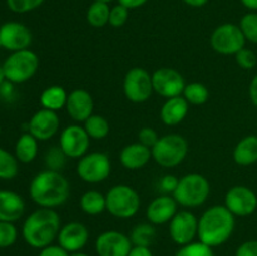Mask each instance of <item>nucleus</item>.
I'll return each instance as SVG.
<instances>
[{"instance_id": "obj_1", "label": "nucleus", "mask_w": 257, "mask_h": 256, "mask_svg": "<svg viewBox=\"0 0 257 256\" xmlns=\"http://www.w3.org/2000/svg\"><path fill=\"white\" fill-rule=\"evenodd\" d=\"M70 195V183L59 171L44 170L33 177L29 196L39 207L55 208L64 205Z\"/></svg>"}, {"instance_id": "obj_2", "label": "nucleus", "mask_w": 257, "mask_h": 256, "mask_svg": "<svg viewBox=\"0 0 257 256\" xmlns=\"http://www.w3.org/2000/svg\"><path fill=\"white\" fill-rule=\"evenodd\" d=\"M62 228L60 216L54 208L40 207L30 213L23 223L22 235L25 242L33 248L53 245Z\"/></svg>"}, {"instance_id": "obj_3", "label": "nucleus", "mask_w": 257, "mask_h": 256, "mask_svg": "<svg viewBox=\"0 0 257 256\" xmlns=\"http://www.w3.org/2000/svg\"><path fill=\"white\" fill-rule=\"evenodd\" d=\"M236 216L225 205H215L198 218V241L210 247L227 242L236 227Z\"/></svg>"}, {"instance_id": "obj_4", "label": "nucleus", "mask_w": 257, "mask_h": 256, "mask_svg": "<svg viewBox=\"0 0 257 256\" xmlns=\"http://www.w3.org/2000/svg\"><path fill=\"white\" fill-rule=\"evenodd\" d=\"M210 193L211 185L207 178L201 173L193 172L180 178L172 196L182 207L195 208L202 206L208 200Z\"/></svg>"}, {"instance_id": "obj_5", "label": "nucleus", "mask_w": 257, "mask_h": 256, "mask_svg": "<svg viewBox=\"0 0 257 256\" xmlns=\"http://www.w3.org/2000/svg\"><path fill=\"white\" fill-rule=\"evenodd\" d=\"M152 160L161 167L173 168L181 165L188 155V142L178 133H170L160 137L151 148Z\"/></svg>"}, {"instance_id": "obj_6", "label": "nucleus", "mask_w": 257, "mask_h": 256, "mask_svg": "<svg viewBox=\"0 0 257 256\" xmlns=\"http://www.w3.org/2000/svg\"><path fill=\"white\" fill-rule=\"evenodd\" d=\"M107 211L115 218L128 220L138 213L141 208L140 193L128 185H115L105 195Z\"/></svg>"}, {"instance_id": "obj_7", "label": "nucleus", "mask_w": 257, "mask_h": 256, "mask_svg": "<svg viewBox=\"0 0 257 256\" xmlns=\"http://www.w3.org/2000/svg\"><path fill=\"white\" fill-rule=\"evenodd\" d=\"M39 57L30 49L13 52L3 63L5 79L13 84L28 82L39 69Z\"/></svg>"}, {"instance_id": "obj_8", "label": "nucleus", "mask_w": 257, "mask_h": 256, "mask_svg": "<svg viewBox=\"0 0 257 256\" xmlns=\"http://www.w3.org/2000/svg\"><path fill=\"white\" fill-rule=\"evenodd\" d=\"M210 44L218 54L235 55L245 48L246 38L238 25L225 23L213 30L210 38Z\"/></svg>"}, {"instance_id": "obj_9", "label": "nucleus", "mask_w": 257, "mask_h": 256, "mask_svg": "<svg viewBox=\"0 0 257 256\" xmlns=\"http://www.w3.org/2000/svg\"><path fill=\"white\" fill-rule=\"evenodd\" d=\"M112 172L109 156L104 152H89L78 160L77 173L87 183H100Z\"/></svg>"}, {"instance_id": "obj_10", "label": "nucleus", "mask_w": 257, "mask_h": 256, "mask_svg": "<svg viewBox=\"0 0 257 256\" xmlns=\"http://www.w3.org/2000/svg\"><path fill=\"white\" fill-rule=\"evenodd\" d=\"M123 93L132 103H145L153 93L152 74L145 68L135 67L128 70L123 79Z\"/></svg>"}, {"instance_id": "obj_11", "label": "nucleus", "mask_w": 257, "mask_h": 256, "mask_svg": "<svg viewBox=\"0 0 257 256\" xmlns=\"http://www.w3.org/2000/svg\"><path fill=\"white\" fill-rule=\"evenodd\" d=\"M89 146L90 137L83 125L69 124L60 132L59 147L68 158L79 160L87 155Z\"/></svg>"}, {"instance_id": "obj_12", "label": "nucleus", "mask_w": 257, "mask_h": 256, "mask_svg": "<svg viewBox=\"0 0 257 256\" xmlns=\"http://www.w3.org/2000/svg\"><path fill=\"white\" fill-rule=\"evenodd\" d=\"M170 236L178 246H185L195 241L198 235V218L190 210L178 211L170 221Z\"/></svg>"}, {"instance_id": "obj_13", "label": "nucleus", "mask_w": 257, "mask_h": 256, "mask_svg": "<svg viewBox=\"0 0 257 256\" xmlns=\"http://www.w3.org/2000/svg\"><path fill=\"white\" fill-rule=\"evenodd\" d=\"M152 84L153 92L166 99L182 95L186 87L182 74L178 70L167 67L160 68L152 73Z\"/></svg>"}, {"instance_id": "obj_14", "label": "nucleus", "mask_w": 257, "mask_h": 256, "mask_svg": "<svg viewBox=\"0 0 257 256\" xmlns=\"http://www.w3.org/2000/svg\"><path fill=\"white\" fill-rule=\"evenodd\" d=\"M225 206L235 216L246 217L257 210V195L247 186H233L226 192Z\"/></svg>"}, {"instance_id": "obj_15", "label": "nucleus", "mask_w": 257, "mask_h": 256, "mask_svg": "<svg viewBox=\"0 0 257 256\" xmlns=\"http://www.w3.org/2000/svg\"><path fill=\"white\" fill-rule=\"evenodd\" d=\"M133 247L130 236L117 230H108L95 238L94 248L98 256H128Z\"/></svg>"}, {"instance_id": "obj_16", "label": "nucleus", "mask_w": 257, "mask_h": 256, "mask_svg": "<svg viewBox=\"0 0 257 256\" xmlns=\"http://www.w3.org/2000/svg\"><path fill=\"white\" fill-rule=\"evenodd\" d=\"M60 128V119L57 112L42 109L37 110L28 122V132L37 138L39 142L49 141L54 137Z\"/></svg>"}, {"instance_id": "obj_17", "label": "nucleus", "mask_w": 257, "mask_h": 256, "mask_svg": "<svg viewBox=\"0 0 257 256\" xmlns=\"http://www.w3.org/2000/svg\"><path fill=\"white\" fill-rule=\"evenodd\" d=\"M33 35L29 28L19 22H8L0 27V43L9 52L29 49Z\"/></svg>"}, {"instance_id": "obj_18", "label": "nucleus", "mask_w": 257, "mask_h": 256, "mask_svg": "<svg viewBox=\"0 0 257 256\" xmlns=\"http://www.w3.org/2000/svg\"><path fill=\"white\" fill-rule=\"evenodd\" d=\"M89 230L87 226L78 221L65 223L62 226L58 235V245L64 248L67 252L73 253L82 251L89 241Z\"/></svg>"}, {"instance_id": "obj_19", "label": "nucleus", "mask_w": 257, "mask_h": 256, "mask_svg": "<svg viewBox=\"0 0 257 256\" xmlns=\"http://www.w3.org/2000/svg\"><path fill=\"white\" fill-rule=\"evenodd\" d=\"M68 115L77 123H84L94 110V100L88 90L78 88L68 94L67 105Z\"/></svg>"}, {"instance_id": "obj_20", "label": "nucleus", "mask_w": 257, "mask_h": 256, "mask_svg": "<svg viewBox=\"0 0 257 256\" xmlns=\"http://www.w3.org/2000/svg\"><path fill=\"white\" fill-rule=\"evenodd\" d=\"M178 203L173 198V196L162 195L153 198L147 206L146 210V217L148 222L152 225H165L170 223L173 216L178 212Z\"/></svg>"}, {"instance_id": "obj_21", "label": "nucleus", "mask_w": 257, "mask_h": 256, "mask_svg": "<svg viewBox=\"0 0 257 256\" xmlns=\"http://www.w3.org/2000/svg\"><path fill=\"white\" fill-rule=\"evenodd\" d=\"M25 201L19 193L9 190L0 191V221L17 222L24 216Z\"/></svg>"}, {"instance_id": "obj_22", "label": "nucleus", "mask_w": 257, "mask_h": 256, "mask_svg": "<svg viewBox=\"0 0 257 256\" xmlns=\"http://www.w3.org/2000/svg\"><path fill=\"white\" fill-rule=\"evenodd\" d=\"M152 158V151L142 143L136 142L124 146L119 153L120 165L131 171H137L145 167Z\"/></svg>"}, {"instance_id": "obj_23", "label": "nucleus", "mask_w": 257, "mask_h": 256, "mask_svg": "<svg viewBox=\"0 0 257 256\" xmlns=\"http://www.w3.org/2000/svg\"><path fill=\"white\" fill-rule=\"evenodd\" d=\"M188 110H190V103L183 98V95L168 98L161 108V120L163 122V124L173 127L185 120L188 114Z\"/></svg>"}, {"instance_id": "obj_24", "label": "nucleus", "mask_w": 257, "mask_h": 256, "mask_svg": "<svg viewBox=\"0 0 257 256\" xmlns=\"http://www.w3.org/2000/svg\"><path fill=\"white\" fill-rule=\"evenodd\" d=\"M233 161L240 166H251L257 162V136L248 135L241 138L233 148Z\"/></svg>"}, {"instance_id": "obj_25", "label": "nucleus", "mask_w": 257, "mask_h": 256, "mask_svg": "<svg viewBox=\"0 0 257 256\" xmlns=\"http://www.w3.org/2000/svg\"><path fill=\"white\" fill-rule=\"evenodd\" d=\"M68 93L62 85H50L47 87L40 94V104L45 109L58 112L67 105Z\"/></svg>"}, {"instance_id": "obj_26", "label": "nucleus", "mask_w": 257, "mask_h": 256, "mask_svg": "<svg viewBox=\"0 0 257 256\" xmlns=\"http://www.w3.org/2000/svg\"><path fill=\"white\" fill-rule=\"evenodd\" d=\"M38 142L39 141L29 132L23 133L15 143L14 155L17 160L22 163L33 162L38 156Z\"/></svg>"}, {"instance_id": "obj_27", "label": "nucleus", "mask_w": 257, "mask_h": 256, "mask_svg": "<svg viewBox=\"0 0 257 256\" xmlns=\"http://www.w3.org/2000/svg\"><path fill=\"white\" fill-rule=\"evenodd\" d=\"M80 210L89 216H97L107 211L105 195L97 190L85 191L79 200Z\"/></svg>"}, {"instance_id": "obj_28", "label": "nucleus", "mask_w": 257, "mask_h": 256, "mask_svg": "<svg viewBox=\"0 0 257 256\" xmlns=\"http://www.w3.org/2000/svg\"><path fill=\"white\" fill-rule=\"evenodd\" d=\"M83 127L90 140H104L110 132V125L107 118L100 114H94V113L83 123Z\"/></svg>"}, {"instance_id": "obj_29", "label": "nucleus", "mask_w": 257, "mask_h": 256, "mask_svg": "<svg viewBox=\"0 0 257 256\" xmlns=\"http://www.w3.org/2000/svg\"><path fill=\"white\" fill-rule=\"evenodd\" d=\"M155 225L152 223H138L131 231L130 238L132 241L133 246H142V247H151L156 240Z\"/></svg>"}, {"instance_id": "obj_30", "label": "nucleus", "mask_w": 257, "mask_h": 256, "mask_svg": "<svg viewBox=\"0 0 257 256\" xmlns=\"http://www.w3.org/2000/svg\"><path fill=\"white\" fill-rule=\"evenodd\" d=\"M110 8L108 3L93 2L87 10V22L93 28H103L109 23Z\"/></svg>"}, {"instance_id": "obj_31", "label": "nucleus", "mask_w": 257, "mask_h": 256, "mask_svg": "<svg viewBox=\"0 0 257 256\" xmlns=\"http://www.w3.org/2000/svg\"><path fill=\"white\" fill-rule=\"evenodd\" d=\"M182 95L190 104L202 105L210 98V90L202 83L193 82L190 84H186Z\"/></svg>"}, {"instance_id": "obj_32", "label": "nucleus", "mask_w": 257, "mask_h": 256, "mask_svg": "<svg viewBox=\"0 0 257 256\" xmlns=\"http://www.w3.org/2000/svg\"><path fill=\"white\" fill-rule=\"evenodd\" d=\"M19 172V161L15 155L0 147V178L2 180H13Z\"/></svg>"}, {"instance_id": "obj_33", "label": "nucleus", "mask_w": 257, "mask_h": 256, "mask_svg": "<svg viewBox=\"0 0 257 256\" xmlns=\"http://www.w3.org/2000/svg\"><path fill=\"white\" fill-rule=\"evenodd\" d=\"M67 156L65 153L63 152L62 148L58 146H53L50 147L49 150L47 151L44 157V162L45 166H47L48 170H53V171H62L64 168L65 162H67Z\"/></svg>"}, {"instance_id": "obj_34", "label": "nucleus", "mask_w": 257, "mask_h": 256, "mask_svg": "<svg viewBox=\"0 0 257 256\" xmlns=\"http://www.w3.org/2000/svg\"><path fill=\"white\" fill-rule=\"evenodd\" d=\"M246 38V42L257 44V13L250 12L243 15L238 24Z\"/></svg>"}, {"instance_id": "obj_35", "label": "nucleus", "mask_w": 257, "mask_h": 256, "mask_svg": "<svg viewBox=\"0 0 257 256\" xmlns=\"http://www.w3.org/2000/svg\"><path fill=\"white\" fill-rule=\"evenodd\" d=\"M175 256H215L213 248L201 241H193L185 246H180Z\"/></svg>"}, {"instance_id": "obj_36", "label": "nucleus", "mask_w": 257, "mask_h": 256, "mask_svg": "<svg viewBox=\"0 0 257 256\" xmlns=\"http://www.w3.org/2000/svg\"><path fill=\"white\" fill-rule=\"evenodd\" d=\"M18 240V230L13 222L0 221V248L14 245Z\"/></svg>"}, {"instance_id": "obj_37", "label": "nucleus", "mask_w": 257, "mask_h": 256, "mask_svg": "<svg viewBox=\"0 0 257 256\" xmlns=\"http://www.w3.org/2000/svg\"><path fill=\"white\" fill-rule=\"evenodd\" d=\"M44 2L45 0H7V5L12 12L24 14L38 9Z\"/></svg>"}, {"instance_id": "obj_38", "label": "nucleus", "mask_w": 257, "mask_h": 256, "mask_svg": "<svg viewBox=\"0 0 257 256\" xmlns=\"http://www.w3.org/2000/svg\"><path fill=\"white\" fill-rule=\"evenodd\" d=\"M236 63L240 68L245 70H251L256 67L257 64V55L253 50L248 49V48H243L241 49L237 54H235Z\"/></svg>"}, {"instance_id": "obj_39", "label": "nucleus", "mask_w": 257, "mask_h": 256, "mask_svg": "<svg viewBox=\"0 0 257 256\" xmlns=\"http://www.w3.org/2000/svg\"><path fill=\"white\" fill-rule=\"evenodd\" d=\"M128 18H130V9H127L123 5L117 4L110 8L109 23L108 24L112 25L113 28H120L127 23Z\"/></svg>"}, {"instance_id": "obj_40", "label": "nucleus", "mask_w": 257, "mask_h": 256, "mask_svg": "<svg viewBox=\"0 0 257 256\" xmlns=\"http://www.w3.org/2000/svg\"><path fill=\"white\" fill-rule=\"evenodd\" d=\"M158 140H160V136H158L157 131L153 130L152 127H143L138 132V142L148 148H152Z\"/></svg>"}, {"instance_id": "obj_41", "label": "nucleus", "mask_w": 257, "mask_h": 256, "mask_svg": "<svg viewBox=\"0 0 257 256\" xmlns=\"http://www.w3.org/2000/svg\"><path fill=\"white\" fill-rule=\"evenodd\" d=\"M178 181L180 178L176 177L175 175H165L160 180V187L162 190V192H165V195H173L175 190L177 188Z\"/></svg>"}, {"instance_id": "obj_42", "label": "nucleus", "mask_w": 257, "mask_h": 256, "mask_svg": "<svg viewBox=\"0 0 257 256\" xmlns=\"http://www.w3.org/2000/svg\"><path fill=\"white\" fill-rule=\"evenodd\" d=\"M235 256H257V240H248L241 243Z\"/></svg>"}, {"instance_id": "obj_43", "label": "nucleus", "mask_w": 257, "mask_h": 256, "mask_svg": "<svg viewBox=\"0 0 257 256\" xmlns=\"http://www.w3.org/2000/svg\"><path fill=\"white\" fill-rule=\"evenodd\" d=\"M38 256H70V253L67 252L63 247H60L59 245H49L42 248Z\"/></svg>"}, {"instance_id": "obj_44", "label": "nucleus", "mask_w": 257, "mask_h": 256, "mask_svg": "<svg viewBox=\"0 0 257 256\" xmlns=\"http://www.w3.org/2000/svg\"><path fill=\"white\" fill-rule=\"evenodd\" d=\"M0 95L2 98H5V99H10L14 95V87H13V83L5 80L2 85H0Z\"/></svg>"}, {"instance_id": "obj_45", "label": "nucleus", "mask_w": 257, "mask_h": 256, "mask_svg": "<svg viewBox=\"0 0 257 256\" xmlns=\"http://www.w3.org/2000/svg\"><path fill=\"white\" fill-rule=\"evenodd\" d=\"M147 2L148 0H118V4L123 5V7H125L127 9L132 10L143 7Z\"/></svg>"}, {"instance_id": "obj_46", "label": "nucleus", "mask_w": 257, "mask_h": 256, "mask_svg": "<svg viewBox=\"0 0 257 256\" xmlns=\"http://www.w3.org/2000/svg\"><path fill=\"white\" fill-rule=\"evenodd\" d=\"M248 94H250V99L252 104L257 108V74L251 80L250 87H248Z\"/></svg>"}, {"instance_id": "obj_47", "label": "nucleus", "mask_w": 257, "mask_h": 256, "mask_svg": "<svg viewBox=\"0 0 257 256\" xmlns=\"http://www.w3.org/2000/svg\"><path fill=\"white\" fill-rule=\"evenodd\" d=\"M128 256H153L150 247H142V246H133Z\"/></svg>"}, {"instance_id": "obj_48", "label": "nucleus", "mask_w": 257, "mask_h": 256, "mask_svg": "<svg viewBox=\"0 0 257 256\" xmlns=\"http://www.w3.org/2000/svg\"><path fill=\"white\" fill-rule=\"evenodd\" d=\"M182 2L191 8H202L205 7L210 0H182Z\"/></svg>"}, {"instance_id": "obj_49", "label": "nucleus", "mask_w": 257, "mask_h": 256, "mask_svg": "<svg viewBox=\"0 0 257 256\" xmlns=\"http://www.w3.org/2000/svg\"><path fill=\"white\" fill-rule=\"evenodd\" d=\"M241 3L251 12H257V0H241Z\"/></svg>"}, {"instance_id": "obj_50", "label": "nucleus", "mask_w": 257, "mask_h": 256, "mask_svg": "<svg viewBox=\"0 0 257 256\" xmlns=\"http://www.w3.org/2000/svg\"><path fill=\"white\" fill-rule=\"evenodd\" d=\"M5 74H4V69H3V65H0V85L5 82Z\"/></svg>"}, {"instance_id": "obj_51", "label": "nucleus", "mask_w": 257, "mask_h": 256, "mask_svg": "<svg viewBox=\"0 0 257 256\" xmlns=\"http://www.w3.org/2000/svg\"><path fill=\"white\" fill-rule=\"evenodd\" d=\"M70 256H89V255H88V253H85V252H82V251H78V252L70 253Z\"/></svg>"}, {"instance_id": "obj_52", "label": "nucleus", "mask_w": 257, "mask_h": 256, "mask_svg": "<svg viewBox=\"0 0 257 256\" xmlns=\"http://www.w3.org/2000/svg\"><path fill=\"white\" fill-rule=\"evenodd\" d=\"M93 2H103V3H110L113 0H93Z\"/></svg>"}, {"instance_id": "obj_53", "label": "nucleus", "mask_w": 257, "mask_h": 256, "mask_svg": "<svg viewBox=\"0 0 257 256\" xmlns=\"http://www.w3.org/2000/svg\"><path fill=\"white\" fill-rule=\"evenodd\" d=\"M0 133H2V125H0Z\"/></svg>"}, {"instance_id": "obj_54", "label": "nucleus", "mask_w": 257, "mask_h": 256, "mask_svg": "<svg viewBox=\"0 0 257 256\" xmlns=\"http://www.w3.org/2000/svg\"><path fill=\"white\" fill-rule=\"evenodd\" d=\"M2 48H3V47H2V43H0V49H2Z\"/></svg>"}]
</instances>
